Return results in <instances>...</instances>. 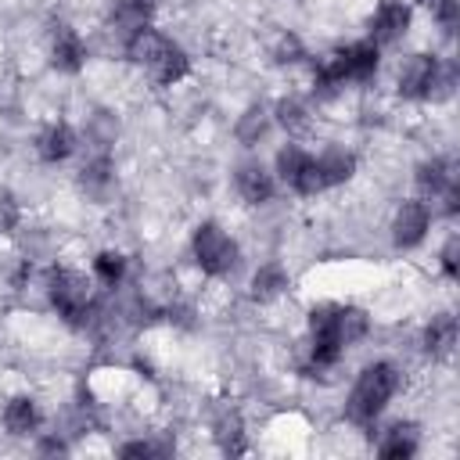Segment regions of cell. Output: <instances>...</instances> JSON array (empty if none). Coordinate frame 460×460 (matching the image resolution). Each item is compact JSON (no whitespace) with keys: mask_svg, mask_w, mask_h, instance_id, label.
Instances as JSON below:
<instances>
[{"mask_svg":"<svg viewBox=\"0 0 460 460\" xmlns=\"http://www.w3.org/2000/svg\"><path fill=\"white\" fill-rule=\"evenodd\" d=\"M144 75H147L155 86L169 90V86H176V83H183V79L190 75V58H187V50H183L180 43L169 40V47L144 68Z\"/></svg>","mask_w":460,"mask_h":460,"instance_id":"cell-14","label":"cell"},{"mask_svg":"<svg viewBox=\"0 0 460 460\" xmlns=\"http://www.w3.org/2000/svg\"><path fill=\"white\" fill-rule=\"evenodd\" d=\"M0 424H4V431L11 435V438H32V435H40V424H43V410H40V402L32 399V395H11L7 402H4V413H0Z\"/></svg>","mask_w":460,"mask_h":460,"instance_id":"cell-9","label":"cell"},{"mask_svg":"<svg viewBox=\"0 0 460 460\" xmlns=\"http://www.w3.org/2000/svg\"><path fill=\"white\" fill-rule=\"evenodd\" d=\"M270 126H273L270 108H266V104H248V108L237 115V122H234V137H237L241 147H255V144L270 133Z\"/></svg>","mask_w":460,"mask_h":460,"instance_id":"cell-19","label":"cell"},{"mask_svg":"<svg viewBox=\"0 0 460 460\" xmlns=\"http://www.w3.org/2000/svg\"><path fill=\"white\" fill-rule=\"evenodd\" d=\"M212 438L223 453H244V420L234 406H219L212 417Z\"/></svg>","mask_w":460,"mask_h":460,"instance_id":"cell-18","label":"cell"},{"mask_svg":"<svg viewBox=\"0 0 460 460\" xmlns=\"http://www.w3.org/2000/svg\"><path fill=\"white\" fill-rule=\"evenodd\" d=\"M413 25V7L406 0H381L367 22V40L374 47H392L399 43Z\"/></svg>","mask_w":460,"mask_h":460,"instance_id":"cell-5","label":"cell"},{"mask_svg":"<svg viewBox=\"0 0 460 460\" xmlns=\"http://www.w3.org/2000/svg\"><path fill=\"white\" fill-rule=\"evenodd\" d=\"M431 18H435L438 32H442L446 40H453V32H456V25H460V0H442V4L431 11Z\"/></svg>","mask_w":460,"mask_h":460,"instance_id":"cell-25","label":"cell"},{"mask_svg":"<svg viewBox=\"0 0 460 460\" xmlns=\"http://www.w3.org/2000/svg\"><path fill=\"white\" fill-rule=\"evenodd\" d=\"M270 115H273V122H277L280 129H288V133H305V129L313 126V111H309V104H305L298 93H284V97L270 108Z\"/></svg>","mask_w":460,"mask_h":460,"instance_id":"cell-21","label":"cell"},{"mask_svg":"<svg viewBox=\"0 0 460 460\" xmlns=\"http://www.w3.org/2000/svg\"><path fill=\"white\" fill-rule=\"evenodd\" d=\"M399 388H402V367L392 359H370L356 374V381L345 395V406H341L345 420L352 428H370L388 410V402L399 395Z\"/></svg>","mask_w":460,"mask_h":460,"instance_id":"cell-1","label":"cell"},{"mask_svg":"<svg viewBox=\"0 0 460 460\" xmlns=\"http://www.w3.org/2000/svg\"><path fill=\"white\" fill-rule=\"evenodd\" d=\"M334 334L345 345V352L356 349L370 334V313L363 305H356V302H338L334 305Z\"/></svg>","mask_w":460,"mask_h":460,"instance_id":"cell-15","label":"cell"},{"mask_svg":"<svg viewBox=\"0 0 460 460\" xmlns=\"http://www.w3.org/2000/svg\"><path fill=\"white\" fill-rule=\"evenodd\" d=\"M456 349V316L453 313H431V320L424 323L420 331V352L431 359V363H442L449 359Z\"/></svg>","mask_w":460,"mask_h":460,"instance_id":"cell-10","label":"cell"},{"mask_svg":"<svg viewBox=\"0 0 460 460\" xmlns=\"http://www.w3.org/2000/svg\"><path fill=\"white\" fill-rule=\"evenodd\" d=\"M234 190L244 205H266L277 194V176L262 158H244L234 165Z\"/></svg>","mask_w":460,"mask_h":460,"instance_id":"cell-7","label":"cell"},{"mask_svg":"<svg viewBox=\"0 0 460 460\" xmlns=\"http://www.w3.org/2000/svg\"><path fill=\"white\" fill-rule=\"evenodd\" d=\"M313 162H316V169H320L323 190L349 183V180L356 176V165H359V162H356V151H352V147H345V144H327L323 151H316V155H313Z\"/></svg>","mask_w":460,"mask_h":460,"instance_id":"cell-12","label":"cell"},{"mask_svg":"<svg viewBox=\"0 0 460 460\" xmlns=\"http://www.w3.org/2000/svg\"><path fill=\"white\" fill-rule=\"evenodd\" d=\"M90 270H93V280H97V284H104L108 291H119V288L126 284V273H129V259H126L119 248H101V252L93 255Z\"/></svg>","mask_w":460,"mask_h":460,"instance_id":"cell-20","label":"cell"},{"mask_svg":"<svg viewBox=\"0 0 460 460\" xmlns=\"http://www.w3.org/2000/svg\"><path fill=\"white\" fill-rule=\"evenodd\" d=\"M435 68H438V54H428V50L406 54V58L399 61V68H395V93H399L402 101H424Z\"/></svg>","mask_w":460,"mask_h":460,"instance_id":"cell-6","label":"cell"},{"mask_svg":"<svg viewBox=\"0 0 460 460\" xmlns=\"http://www.w3.org/2000/svg\"><path fill=\"white\" fill-rule=\"evenodd\" d=\"M190 259L205 277H226L241 262V244L223 223L201 219L190 230Z\"/></svg>","mask_w":460,"mask_h":460,"instance_id":"cell-3","label":"cell"},{"mask_svg":"<svg viewBox=\"0 0 460 460\" xmlns=\"http://www.w3.org/2000/svg\"><path fill=\"white\" fill-rule=\"evenodd\" d=\"M36 158L47 162V165H58V162H68L79 147V137L68 122H47L40 133H36Z\"/></svg>","mask_w":460,"mask_h":460,"instance_id":"cell-11","label":"cell"},{"mask_svg":"<svg viewBox=\"0 0 460 460\" xmlns=\"http://www.w3.org/2000/svg\"><path fill=\"white\" fill-rule=\"evenodd\" d=\"M288 284H291V277H288L284 262H262V266L252 273L248 291H252V298H255L259 305H273L277 298L288 295Z\"/></svg>","mask_w":460,"mask_h":460,"instance_id":"cell-16","label":"cell"},{"mask_svg":"<svg viewBox=\"0 0 460 460\" xmlns=\"http://www.w3.org/2000/svg\"><path fill=\"white\" fill-rule=\"evenodd\" d=\"M86 58H90V47H86V40H83L79 29H72L65 22L50 29V65L58 72L75 75V72L86 68Z\"/></svg>","mask_w":460,"mask_h":460,"instance_id":"cell-8","label":"cell"},{"mask_svg":"<svg viewBox=\"0 0 460 460\" xmlns=\"http://www.w3.org/2000/svg\"><path fill=\"white\" fill-rule=\"evenodd\" d=\"M47 302L54 305V313L68 323L86 331L93 323V309H97V295H93V277H86L83 270L72 266H54L43 280Z\"/></svg>","mask_w":460,"mask_h":460,"instance_id":"cell-2","label":"cell"},{"mask_svg":"<svg viewBox=\"0 0 460 460\" xmlns=\"http://www.w3.org/2000/svg\"><path fill=\"white\" fill-rule=\"evenodd\" d=\"M431 223H435V212H431V205H428L424 198H402V201L395 205V212H392V223H388L392 244H395L399 252H410V248L424 244Z\"/></svg>","mask_w":460,"mask_h":460,"instance_id":"cell-4","label":"cell"},{"mask_svg":"<svg viewBox=\"0 0 460 460\" xmlns=\"http://www.w3.org/2000/svg\"><path fill=\"white\" fill-rule=\"evenodd\" d=\"M417 4H420V7H428V11H435V7L442 4V0H417Z\"/></svg>","mask_w":460,"mask_h":460,"instance_id":"cell-26","label":"cell"},{"mask_svg":"<svg viewBox=\"0 0 460 460\" xmlns=\"http://www.w3.org/2000/svg\"><path fill=\"white\" fill-rule=\"evenodd\" d=\"M417 449H420V431L413 420H392L381 431V438L374 442V453L388 456V460H410V456H417Z\"/></svg>","mask_w":460,"mask_h":460,"instance_id":"cell-13","label":"cell"},{"mask_svg":"<svg viewBox=\"0 0 460 460\" xmlns=\"http://www.w3.org/2000/svg\"><path fill=\"white\" fill-rule=\"evenodd\" d=\"M309 158H313V151H305L302 144H284V147H277V155H273V176H277V183H284V187H291L295 180H298V172L309 165Z\"/></svg>","mask_w":460,"mask_h":460,"instance_id":"cell-22","label":"cell"},{"mask_svg":"<svg viewBox=\"0 0 460 460\" xmlns=\"http://www.w3.org/2000/svg\"><path fill=\"white\" fill-rule=\"evenodd\" d=\"M165 47H169V36H165L158 25H144V29H137L133 36L122 40V50H126L129 65H137V68H147Z\"/></svg>","mask_w":460,"mask_h":460,"instance_id":"cell-17","label":"cell"},{"mask_svg":"<svg viewBox=\"0 0 460 460\" xmlns=\"http://www.w3.org/2000/svg\"><path fill=\"white\" fill-rule=\"evenodd\" d=\"M302 58H309L305 47H302V40H298L295 32H284V36L277 40V47H273V61H277V65H295V61H302Z\"/></svg>","mask_w":460,"mask_h":460,"instance_id":"cell-24","label":"cell"},{"mask_svg":"<svg viewBox=\"0 0 460 460\" xmlns=\"http://www.w3.org/2000/svg\"><path fill=\"white\" fill-rule=\"evenodd\" d=\"M438 270H442L446 280H456V273H460V237L456 234H449L442 241V248H438Z\"/></svg>","mask_w":460,"mask_h":460,"instance_id":"cell-23","label":"cell"}]
</instances>
